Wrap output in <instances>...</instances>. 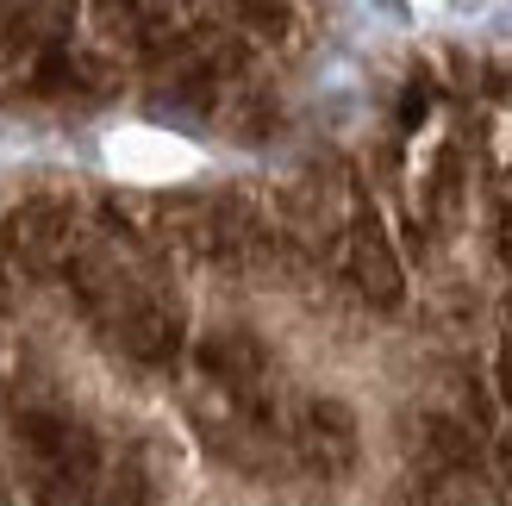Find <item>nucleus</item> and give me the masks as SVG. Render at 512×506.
I'll list each match as a JSON object with an SVG mask.
<instances>
[{"label": "nucleus", "instance_id": "nucleus-1", "mask_svg": "<svg viewBox=\"0 0 512 506\" xmlns=\"http://www.w3.org/2000/svg\"><path fill=\"white\" fill-rule=\"evenodd\" d=\"M431 144L450 169L488 275L512 313V63L475 75L469 88H450L425 119Z\"/></svg>", "mask_w": 512, "mask_h": 506}]
</instances>
